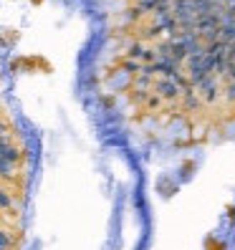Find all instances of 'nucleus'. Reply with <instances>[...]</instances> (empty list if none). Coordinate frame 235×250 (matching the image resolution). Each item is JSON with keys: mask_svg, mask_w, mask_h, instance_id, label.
Returning a JSON list of instances; mask_svg holds the SVG:
<instances>
[{"mask_svg": "<svg viewBox=\"0 0 235 250\" xmlns=\"http://www.w3.org/2000/svg\"><path fill=\"white\" fill-rule=\"evenodd\" d=\"M16 174H18V165L0 157V180H16Z\"/></svg>", "mask_w": 235, "mask_h": 250, "instance_id": "obj_1", "label": "nucleus"}, {"mask_svg": "<svg viewBox=\"0 0 235 250\" xmlns=\"http://www.w3.org/2000/svg\"><path fill=\"white\" fill-rule=\"evenodd\" d=\"M5 210H13V195H10V189L0 187V212H5Z\"/></svg>", "mask_w": 235, "mask_h": 250, "instance_id": "obj_2", "label": "nucleus"}, {"mask_svg": "<svg viewBox=\"0 0 235 250\" xmlns=\"http://www.w3.org/2000/svg\"><path fill=\"white\" fill-rule=\"evenodd\" d=\"M16 248V240L8 230H0V250H13Z\"/></svg>", "mask_w": 235, "mask_h": 250, "instance_id": "obj_3", "label": "nucleus"}, {"mask_svg": "<svg viewBox=\"0 0 235 250\" xmlns=\"http://www.w3.org/2000/svg\"><path fill=\"white\" fill-rule=\"evenodd\" d=\"M5 134H10V129H8V124L0 119V137H5Z\"/></svg>", "mask_w": 235, "mask_h": 250, "instance_id": "obj_4", "label": "nucleus"}]
</instances>
